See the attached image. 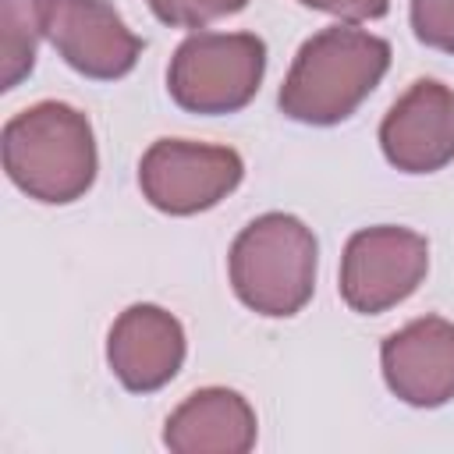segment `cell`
<instances>
[{
  "label": "cell",
  "mask_w": 454,
  "mask_h": 454,
  "mask_svg": "<svg viewBox=\"0 0 454 454\" xmlns=\"http://www.w3.org/2000/svg\"><path fill=\"white\" fill-rule=\"evenodd\" d=\"M390 67V43L355 25H330L312 32L277 92L284 117L298 124L330 128L348 121Z\"/></svg>",
  "instance_id": "1"
},
{
  "label": "cell",
  "mask_w": 454,
  "mask_h": 454,
  "mask_svg": "<svg viewBox=\"0 0 454 454\" xmlns=\"http://www.w3.org/2000/svg\"><path fill=\"white\" fill-rule=\"evenodd\" d=\"M0 153L7 177L28 199L46 206H67L82 199L99 170L89 117L60 99H43L7 117L0 131Z\"/></svg>",
  "instance_id": "2"
},
{
  "label": "cell",
  "mask_w": 454,
  "mask_h": 454,
  "mask_svg": "<svg viewBox=\"0 0 454 454\" xmlns=\"http://www.w3.org/2000/svg\"><path fill=\"white\" fill-rule=\"evenodd\" d=\"M319 245L312 227L291 213H262L231 245L227 273L238 301L259 316L287 319L316 291Z\"/></svg>",
  "instance_id": "3"
},
{
  "label": "cell",
  "mask_w": 454,
  "mask_h": 454,
  "mask_svg": "<svg viewBox=\"0 0 454 454\" xmlns=\"http://www.w3.org/2000/svg\"><path fill=\"white\" fill-rule=\"evenodd\" d=\"M266 74V43L255 32H192L170 57L167 92L188 114H238Z\"/></svg>",
  "instance_id": "4"
},
{
  "label": "cell",
  "mask_w": 454,
  "mask_h": 454,
  "mask_svg": "<svg viewBox=\"0 0 454 454\" xmlns=\"http://www.w3.org/2000/svg\"><path fill=\"white\" fill-rule=\"evenodd\" d=\"M245 177V160L231 145L160 138L142 153L138 188L160 213L192 216L213 209Z\"/></svg>",
  "instance_id": "5"
},
{
  "label": "cell",
  "mask_w": 454,
  "mask_h": 454,
  "mask_svg": "<svg viewBox=\"0 0 454 454\" xmlns=\"http://www.w3.org/2000/svg\"><path fill=\"white\" fill-rule=\"evenodd\" d=\"M429 270V241L397 223L362 227L340 255V298L351 312L376 316L419 291Z\"/></svg>",
  "instance_id": "6"
},
{
  "label": "cell",
  "mask_w": 454,
  "mask_h": 454,
  "mask_svg": "<svg viewBox=\"0 0 454 454\" xmlns=\"http://www.w3.org/2000/svg\"><path fill=\"white\" fill-rule=\"evenodd\" d=\"M32 7L43 39L85 78H124L145 50L106 0H32Z\"/></svg>",
  "instance_id": "7"
},
{
  "label": "cell",
  "mask_w": 454,
  "mask_h": 454,
  "mask_svg": "<svg viewBox=\"0 0 454 454\" xmlns=\"http://www.w3.org/2000/svg\"><path fill=\"white\" fill-rule=\"evenodd\" d=\"M380 149L404 174H433L454 160V89L436 78L411 82L380 121Z\"/></svg>",
  "instance_id": "8"
},
{
  "label": "cell",
  "mask_w": 454,
  "mask_h": 454,
  "mask_svg": "<svg viewBox=\"0 0 454 454\" xmlns=\"http://www.w3.org/2000/svg\"><path fill=\"white\" fill-rule=\"evenodd\" d=\"M380 365L390 394L411 408H440L454 401V323L419 316L380 344Z\"/></svg>",
  "instance_id": "9"
},
{
  "label": "cell",
  "mask_w": 454,
  "mask_h": 454,
  "mask_svg": "<svg viewBox=\"0 0 454 454\" xmlns=\"http://www.w3.org/2000/svg\"><path fill=\"white\" fill-rule=\"evenodd\" d=\"M184 326L174 312L138 301L128 305L106 337V362L124 390L153 394L167 387L184 365Z\"/></svg>",
  "instance_id": "10"
},
{
  "label": "cell",
  "mask_w": 454,
  "mask_h": 454,
  "mask_svg": "<svg viewBox=\"0 0 454 454\" xmlns=\"http://www.w3.org/2000/svg\"><path fill=\"white\" fill-rule=\"evenodd\" d=\"M255 436V411L231 387H202L188 394L163 426V443L174 454H248Z\"/></svg>",
  "instance_id": "11"
},
{
  "label": "cell",
  "mask_w": 454,
  "mask_h": 454,
  "mask_svg": "<svg viewBox=\"0 0 454 454\" xmlns=\"http://www.w3.org/2000/svg\"><path fill=\"white\" fill-rule=\"evenodd\" d=\"M0 32H4V85L0 89H14L35 64V39L39 21H35V7L32 0H0Z\"/></svg>",
  "instance_id": "12"
},
{
  "label": "cell",
  "mask_w": 454,
  "mask_h": 454,
  "mask_svg": "<svg viewBox=\"0 0 454 454\" xmlns=\"http://www.w3.org/2000/svg\"><path fill=\"white\" fill-rule=\"evenodd\" d=\"M149 11L170 28H206L227 14H238L248 0H145Z\"/></svg>",
  "instance_id": "13"
},
{
  "label": "cell",
  "mask_w": 454,
  "mask_h": 454,
  "mask_svg": "<svg viewBox=\"0 0 454 454\" xmlns=\"http://www.w3.org/2000/svg\"><path fill=\"white\" fill-rule=\"evenodd\" d=\"M411 32L440 53H454V0H411Z\"/></svg>",
  "instance_id": "14"
},
{
  "label": "cell",
  "mask_w": 454,
  "mask_h": 454,
  "mask_svg": "<svg viewBox=\"0 0 454 454\" xmlns=\"http://www.w3.org/2000/svg\"><path fill=\"white\" fill-rule=\"evenodd\" d=\"M312 11H323V14H333L348 25L355 21H372V18H383L390 11V0H298Z\"/></svg>",
  "instance_id": "15"
}]
</instances>
